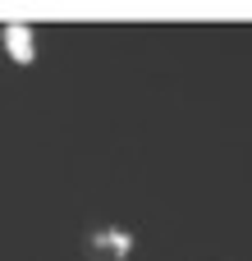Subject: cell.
<instances>
[{"mask_svg":"<svg viewBox=\"0 0 252 261\" xmlns=\"http://www.w3.org/2000/svg\"><path fill=\"white\" fill-rule=\"evenodd\" d=\"M5 50H9L14 64H32V60H37L32 28H28V23H9V28H5Z\"/></svg>","mask_w":252,"mask_h":261,"instance_id":"6da1fadb","label":"cell"},{"mask_svg":"<svg viewBox=\"0 0 252 261\" xmlns=\"http://www.w3.org/2000/svg\"><path fill=\"white\" fill-rule=\"evenodd\" d=\"M96 248L110 252V257H124L133 243H129V234H119V229H101V234H96Z\"/></svg>","mask_w":252,"mask_h":261,"instance_id":"7a4b0ae2","label":"cell"}]
</instances>
